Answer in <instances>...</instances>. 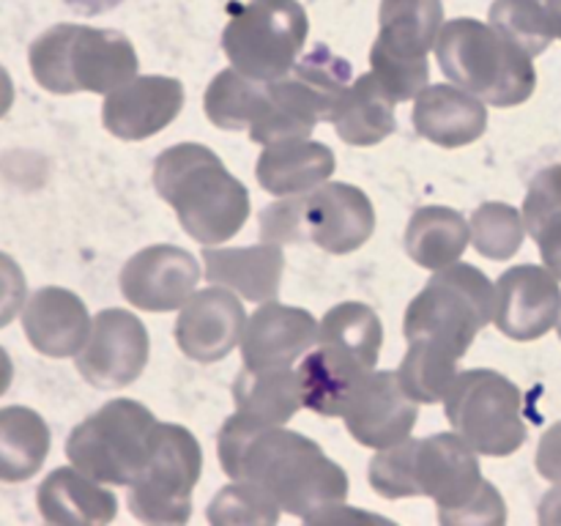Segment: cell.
I'll return each mask as SVG.
<instances>
[{
    "label": "cell",
    "mask_w": 561,
    "mask_h": 526,
    "mask_svg": "<svg viewBox=\"0 0 561 526\" xmlns=\"http://www.w3.org/2000/svg\"><path fill=\"white\" fill-rule=\"evenodd\" d=\"M219 464L230 480L263 488L279 510L307 524L348 499V474L312 438L283 425L230 416L219 431Z\"/></svg>",
    "instance_id": "1"
},
{
    "label": "cell",
    "mask_w": 561,
    "mask_h": 526,
    "mask_svg": "<svg viewBox=\"0 0 561 526\" xmlns=\"http://www.w3.org/2000/svg\"><path fill=\"white\" fill-rule=\"evenodd\" d=\"M153 186L175 208L181 228L203 247L230 241L250 217L247 186L211 148L197 142H179L159 153Z\"/></svg>",
    "instance_id": "2"
},
{
    "label": "cell",
    "mask_w": 561,
    "mask_h": 526,
    "mask_svg": "<svg viewBox=\"0 0 561 526\" xmlns=\"http://www.w3.org/2000/svg\"><path fill=\"white\" fill-rule=\"evenodd\" d=\"M33 80L49 93H113L135 80L137 53L115 31L82 25H55L31 44Z\"/></svg>",
    "instance_id": "3"
},
{
    "label": "cell",
    "mask_w": 561,
    "mask_h": 526,
    "mask_svg": "<svg viewBox=\"0 0 561 526\" xmlns=\"http://www.w3.org/2000/svg\"><path fill=\"white\" fill-rule=\"evenodd\" d=\"M436 58L455 85L496 107L524 102L535 85L524 49L502 31L477 20L447 22L436 38Z\"/></svg>",
    "instance_id": "4"
},
{
    "label": "cell",
    "mask_w": 561,
    "mask_h": 526,
    "mask_svg": "<svg viewBox=\"0 0 561 526\" xmlns=\"http://www.w3.org/2000/svg\"><path fill=\"white\" fill-rule=\"evenodd\" d=\"M496 290L488 274L469 263L444 266L427 279L405 310V340H425L463 359L477 334L491 323Z\"/></svg>",
    "instance_id": "5"
},
{
    "label": "cell",
    "mask_w": 561,
    "mask_h": 526,
    "mask_svg": "<svg viewBox=\"0 0 561 526\" xmlns=\"http://www.w3.org/2000/svg\"><path fill=\"white\" fill-rule=\"evenodd\" d=\"M201 469L197 438L186 427L157 422L140 474L129 485V510L146 524H186Z\"/></svg>",
    "instance_id": "6"
},
{
    "label": "cell",
    "mask_w": 561,
    "mask_h": 526,
    "mask_svg": "<svg viewBox=\"0 0 561 526\" xmlns=\"http://www.w3.org/2000/svg\"><path fill=\"white\" fill-rule=\"evenodd\" d=\"M151 411L137 400H110L69 433L66 455L82 474L110 485H131L146 460Z\"/></svg>",
    "instance_id": "7"
},
{
    "label": "cell",
    "mask_w": 561,
    "mask_h": 526,
    "mask_svg": "<svg viewBox=\"0 0 561 526\" xmlns=\"http://www.w3.org/2000/svg\"><path fill=\"white\" fill-rule=\"evenodd\" d=\"M305 42L307 14L296 0H250L222 33L233 69L263 82L288 75Z\"/></svg>",
    "instance_id": "8"
},
{
    "label": "cell",
    "mask_w": 561,
    "mask_h": 526,
    "mask_svg": "<svg viewBox=\"0 0 561 526\" xmlns=\"http://www.w3.org/2000/svg\"><path fill=\"white\" fill-rule=\"evenodd\" d=\"M449 425L480 455H510L524 442L520 395L502 373H458L444 398Z\"/></svg>",
    "instance_id": "9"
},
{
    "label": "cell",
    "mask_w": 561,
    "mask_h": 526,
    "mask_svg": "<svg viewBox=\"0 0 561 526\" xmlns=\"http://www.w3.org/2000/svg\"><path fill=\"white\" fill-rule=\"evenodd\" d=\"M148 351H151V340L140 318L110 307L93 318L91 338L85 348L77 354V370L93 387H129L146 370Z\"/></svg>",
    "instance_id": "10"
},
{
    "label": "cell",
    "mask_w": 561,
    "mask_h": 526,
    "mask_svg": "<svg viewBox=\"0 0 561 526\" xmlns=\"http://www.w3.org/2000/svg\"><path fill=\"white\" fill-rule=\"evenodd\" d=\"M345 427L359 444L387 449L405 442L420 420V405L400 384L398 373H367L343 411Z\"/></svg>",
    "instance_id": "11"
},
{
    "label": "cell",
    "mask_w": 561,
    "mask_h": 526,
    "mask_svg": "<svg viewBox=\"0 0 561 526\" xmlns=\"http://www.w3.org/2000/svg\"><path fill=\"white\" fill-rule=\"evenodd\" d=\"M301 228L305 239L332 255L365 247L376 230V208L359 186L327 181L310 195H301Z\"/></svg>",
    "instance_id": "12"
},
{
    "label": "cell",
    "mask_w": 561,
    "mask_h": 526,
    "mask_svg": "<svg viewBox=\"0 0 561 526\" xmlns=\"http://www.w3.org/2000/svg\"><path fill=\"white\" fill-rule=\"evenodd\" d=\"M201 279V266L186 250L153 244L131 255L121 268V294L146 312H170L186 305Z\"/></svg>",
    "instance_id": "13"
},
{
    "label": "cell",
    "mask_w": 561,
    "mask_h": 526,
    "mask_svg": "<svg viewBox=\"0 0 561 526\" xmlns=\"http://www.w3.org/2000/svg\"><path fill=\"white\" fill-rule=\"evenodd\" d=\"M247 312L239 294L222 285L195 290L175 321V343L190 359L219 362L241 343Z\"/></svg>",
    "instance_id": "14"
},
{
    "label": "cell",
    "mask_w": 561,
    "mask_h": 526,
    "mask_svg": "<svg viewBox=\"0 0 561 526\" xmlns=\"http://www.w3.org/2000/svg\"><path fill=\"white\" fill-rule=\"evenodd\" d=\"M181 107H184V85L175 77H135L107 93L102 124L121 140H146L173 124Z\"/></svg>",
    "instance_id": "15"
},
{
    "label": "cell",
    "mask_w": 561,
    "mask_h": 526,
    "mask_svg": "<svg viewBox=\"0 0 561 526\" xmlns=\"http://www.w3.org/2000/svg\"><path fill=\"white\" fill-rule=\"evenodd\" d=\"M416 482L420 496L438 504V515L460 510L482 488L477 449L458 433H436L416 444Z\"/></svg>",
    "instance_id": "16"
},
{
    "label": "cell",
    "mask_w": 561,
    "mask_h": 526,
    "mask_svg": "<svg viewBox=\"0 0 561 526\" xmlns=\"http://www.w3.org/2000/svg\"><path fill=\"white\" fill-rule=\"evenodd\" d=\"M321 323L301 307L263 301L255 316L247 321L241 334V356L244 367L266 370V367H290L318 343Z\"/></svg>",
    "instance_id": "17"
},
{
    "label": "cell",
    "mask_w": 561,
    "mask_h": 526,
    "mask_svg": "<svg viewBox=\"0 0 561 526\" xmlns=\"http://www.w3.org/2000/svg\"><path fill=\"white\" fill-rule=\"evenodd\" d=\"M91 316L85 301L66 288H38L22 307V329L38 354L66 359L77 356L91 338Z\"/></svg>",
    "instance_id": "18"
},
{
    "label": "cell",
    "mask_w": 561,
    "mask_h": 526,
    "mask_svg": "<svg viewBox=\"0 0 561 526\" xmlns=\"http://www.w3.org/2000/svg\"><path fill=\"white\" fill-rule=\"evenodd\" d=\"M411 121L425 140L460 148L485 135L488 110L477 93L460 85H425L416 93Z\"/></svg>",
    "instance_id": "19"
},
{
    "label": "cell",
    "mask_w": 561,
    "mask_h": 526,
    "mask_svg": "<svg viewBox=\"0 0 561 526\" xmlns=\"http://www.w3.org/2000/svg\"><path fill=\"white\" fill-rule=\"evenodd\" d=\"M206 279L211 285L236 290L241 299L272 301L283 279V247L263 241L252 247H206L203 250Z\"/></svg>",
    "instance_id": "20"
},
{
    "label": "cell",
    "mask_w": 561,
    "mask_h": 526,
    "mask_svg": "<svg viewBox=\"0 0 561 526\" xmlns=\"http://www.w3.org/2000/svg\"><path fill=\"white\" fill-rule=\"evenodd\" d=\"M38 513L47 524L60 526H99L118 513V499L113 491L99 485V480L82 474L77 466H60L38 485Z\"/></svg>",
    "instance_id": "21"
},
{
    "label": "cell",
    "mask_w": 561,
    "mask_h": 526,
    "mask_svg": "<svg viewBox=\"0 0 561 526\" xmlns=\"http://www.w3.org/2000/svg\"><path fill=\"white\" fill-rule=\"evenodd\" d=\"M334 173L332 148L316 140L272 142L255 164L257 184L272 195H301L327 184Z\"/></svg>",
    "instance_id": "22"
},
{
    "label": "cell",
    "mask_w": 561,
    "mask_h": 526,
    "mask_svg": "<svg viewBox=\"0 0 561 526\" xmlns=\"http://www.w3.org/2000/svg\"><path fill=\"white\" fill-rule=\"evenodd\" d=\"M557 290L540 268H510L496 288V327L515 340L537 338L548 327Z\"/></svg>",
    "instance_id": "23"
},
{
    "label": "cell",
    "mask_w": 561,
    "mask_h": 526,
    "mask_svg": "<svg viewBox=\"0 0 561 526\" xmlns=\"http://www.w3.org/2000/svg\"><path fill=\"white\" fill-rule=\"evenodd\" d=\"M442 0H383L381 33L370 53L398 60H425L442 31Z\"/></svg>",
    "instance_id": "24"
},
{
    "label": "cell",
    "mask_w": 561,
    "mask_h": 526,
    "mask_svg": "<svg viewBox=\"0 0 561 526\" xmlns=\"http://www.w3.org/2000/svg\"><path fill=\"white\" fill-rule=\"evenodd\" d=\"M233 403L236 414L255 425H285L305 405L299 373L288 367H244L233 381Z\"/></svg>",
    "instance_id": "25"
},
{
    "label": "cell",
    "mask_w": 561,
    "mask_h": 526,
    "mask_svg": "<svg viewBox=\"0 0 561 526\" xmlns=\"http://www.w3.org/2000/svg\"><path fill=\"white\" fill-rule=\"evenodd\" d=\"M299 387L305 409L316 411L321 416H343L351 395L367 376V367L351 356L340 354L337 348L321 345L318 351L305 356L299 365Z\"/></svg>",
    "instance_id": "26"
},
{
    "label": "cell",
    "mask_w": 561,
    "mask_h": 526,
    "mask_svg": "<svg viewBox=\"0 0 561 526\" xmlns=\"http://www.w3.org/2000/svg\"><path fill=\"white\" fill-rule=\"evenodd\" d=\"M337 129L340 140L348 146H376L394 132V99L381 88V82L370 75H362L354 85H348L334 104L329 118Z\"/></svg>",
    "instance_id": "27"
},
{
    "label": "cell",
    "mask_w": 561,
    "mask_h": 526,
    "mask_svg": "<svg viewBox=\"0 0 561 526\" xmlns=\"http://www.w3.org/2000/svg\"><path fill=\"white\" fill-rule=\"evenodd\" d=\"M471 241V228L463 214L447 206H425L414 211L405 230V250L422 268L453 266L463 258Z\"/></svg>",
    "instance_id": "28"
},
{
    "label": "cell",
    "mask_w": 561,
    "mask_h": 526,
    "mask_svg": "<svg viewBox=\"0 0 561 526\" xmlns=\"http://www.w3.org/2000/svg\"><path fill=\"white\" fill-rule=\"evenodd\" d=\"M49 427L42 414L25 405L0 409V482H25L44 466Z\"/></svg>",
    "instance_id": "29"
},
{
    "label": "cell",
    "mask_w": 561,
    "mask_h": 526,
    "mask_svg": "<svg viewBox=\"0 0 561 526\" xmlns=\"http://www.w3.org/2000/svg\"><path fill=\"white\" fill-rule=\"evenodd\" d=\"M318 343L337 348L340 354L351 356L362 367L373 370L381 356L383 327L378 321L376 310H370L362 301H343L332 307L321 321V334Z\"/></svg>",
    "instance_id": "30"
},
{
    "label": "cell",
    "mask_w": 561,
    "mask_h": 526,
    "mask_svg": "<svg viewBox=\"0 0 561 526\" xmlns=\"http://www.w3.org/2000/svg\"><path fill=\"white\" fill-rule=\"evenodd\" d=\"M203 104L208 121L219 129H250L266 107V82L252 80L239 69H225L211 80Z\"/></svg>",
    "instance_id": "31"
},
{
    "label": "cell",
    "mask_w": 561,
    "mask_h": 526,
    "mask_svg": "<svg viewBox=\"0 0 561 526\" xmlns=\"http://www.w3.org/2000/svg\"><path fill=\"white\" fill-rule=\"evenodd\" d=\"M458 356L425 340H411L409 354L398 367V378L416 403H438L458 378Z\"/></svg>",
    "instance_id": "32"
},
{
    "label": "cell",
    "mask_w": 561,
    "mask_h": 526,
    "mask_svg": "<svg viewBox=\"0 0 561 526\" xmlns=\"http://www.w3.org/2000/svg\"><path fill=\"white\" fill-rule=\"evenodd\" d=\"M279 504L268 496L263 488L252 485V482H236L222 488L217 496L208 504V521L219 526H236V524H277Z\"/></svg>",
    "instance_id": "33"
},
{
    "label": "cell",
    "mask_w": 561,
    "mask_h": 526,
    "mask_svg": "<svg viewBox=\"0 0 561 526\" xmlns=\"http://www.w3.org/2000/svg\"><path fill=\"white\" fill-rule=\"evenodd\" d=\"M520 228L518 211L504 203H482L474 214H471V244L480 255L493 258V261H504V258L515 255L520 247Z\"/></svg>",
    "instance_id": "34"
},
{
    "label": "cell",
    "mask_w": 561,
    "mask_h": 526,
    "mask_svg": "<svg viewBox=\"0 0 561 526\" xmlns=\"http://www.w3.org/2000/svg\"><path fill=\"white\" fill-rule=\"evenodd\" d=\"M416 444L414 438L381 449L370 464V485L383 499H405L420 496V482H416Z\"/></svg>",
    "instance_id": "35"
},
{
    "label": "cell",
    "mask_w": 561,
    "mask_h": 526,
    "mask_svg": "<svg viewBox=\"0 0 561 526\" xmlns=\"http://www.w3.org/2000/svg\"><path fill=\"white\" fill-rule=\"evenodd\" d=\"M373 77L381 82L383 91L394 99V102H409L414 99L422 88L427 85L431 77V66L425 60H398L387 58V55L370 53Z\"/></svg>",
    "instance_id": "36"
},
{
    "label": "cell",
    "mask_w": 561,
    "mask_h": 526,
    "mask_svg": "<svg viewBox=\"0 0 561 526\" xmlns=\"http://www.w3.org/2000/svg\"><path fill=\"white\" fill-rule=\"evenodd\" d=\"M305 195V192H301ZM301 195H285L261 214V236L272 244H299L305 241L301 228Z\"/></svg>",
    "instance_id": "37"
},
{
    "label": "cell",
    "mask_w": 561,
    "mask_h": 526,
    "mask_svg": "<svg viewBox=\"0 0 561 526\" xmlns=\"http://www.w3.org/2000/svg\"><path fill=\"white\" fill-rule=\"evenodd\" d=\"M438 521L447 526L455 524H499L504 521V502L499 499L496 488L491 482H482V488L477 491V496L471 499L469 504H463L460 510H453V513H442Z\"/></svg>",
    "instance_id": "38"
},
{
    "label": "cell",
    "mask_w": 561,
    "mask_h": 526,
    "mask_svg": "<svg viewBox=\"0 0 561 526\" xmlns=\"http://www.w3.org/2000/svg\"><path fill=\"white\" fill-rule=\"evenodd\" d=\"M27 285L20 263L11 255L0 252V329L9 327L20 310L25 307Z\"/></svg>",
    "instance_id": "39"
},
{
    "label": "cell",
    "mask_w": 561,
    "mask_h": 526,
    "mask_svg": "<svg viewBox=\"0 0 561 526\" xmlns=\"http://www.w3.org/2000/svg\"><path fill=\"white\" fill-rule=\"evenodd\" d=\"M11 104H14V82H11L9 71L0 66V118L9 113Z\"/></svg>",
    "instance_id": "40"
},
{
    "label": "cell",
    "mask_w": 561,
    "mask_h": 526,
    "mask_svg": "<svg viewBox=\"0 0 561 526\" xmlns=\"http://www.w3.org/2000/svg\"><path fill=\"white\" fill-rule=\"evenodd\" d=\"M11 381H14V365H11V356L0 348V398L9 392Z\"/></svg>",
    "instance_id": "41"
}]
</instances>
